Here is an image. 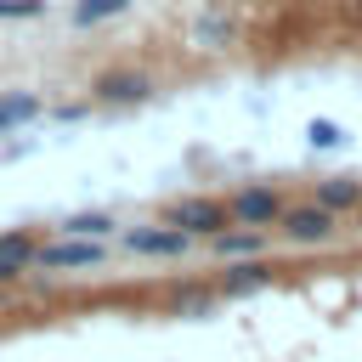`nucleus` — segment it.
I'll return each instance as SVG.
<instances>
[{"label":"nucleus","mask_w":362,"mask_h":362,"mask_svg":"<svg viewBox=\"0 0 362 362\" xmlns=\"http://www.w3.org/2000/svg\"><path fill=\"white\" fill-rule=\"evenodd\" d=\"M305 141H311V147H339L345 130H339L334 119H311V124H305Z\"/></svg>","instance_id":"15"},{"label":"nucleus","mask_w":362,"mask_h":362,"mask_svg":"<svg viewBox=\"0 0 362 362\" xmlns=\"http://www.w3.org/2000/svg\"><path fill=\"white\" fill-rule=\"evenodd\" d=\"M175 311H187V317H204V311H209V294H198V288H181V294H175Z\"/></svg>","instance_id":"16"},{"label":"nucleus","mask_w":362,"mask_h":362,"mask_svg":"<svg viewBox=\"0 0 362 362\" xmlns=\"http://www.w3.org/2000/svg\"><path fill=\"white\" fill-rule=\"evenodd\" d=\"M34 266V238L28 232H6L0 238V288L11 283V277H23Z\"/></svg>","instance_id":"9"},{"label":"nucleus","mask_w":362,"mask_h":362,"mask_svg":"<svg viewBox=\"0 0 362 362\" xmlns=\"http://www.w3.org/2000/svg\"><path fill=\"white\" fill-rule=\"evenodd\" d=\"M266 232H255V226H238V232H215L209 238V249L221 255V260H260L266 255Z\"/></svg>","instance_id":"8"},{"label":"nucleus","mask_w":362,"mask_h":362,"mask_svg":"<svg viewBox=\"0 0 362 362\" xmlns=\"http://www.w3.org/2000/svg\"><path fill=\"white\" fill-rule=\"evenodd\" d=\"M277 232H283L294 249H317V243H328L339 226H334V215H328L322 204H283V215H277Z\"/></svg>","instance_id":"2"},{"label":"nucleus","mask_w":362,"mask_h":362,"mask_svg":"<svg viewBox=\"0 0 362 362\" xmlns=\"http://www.w3.org/2000/svg\"><path fill=\"white\" fill-rule=\"evenodd\" d=\"M164 226H175V232H187V238H215V232H226L232 221H226V204H221V198H181Z\"/></svg>","instance_id":"4"},{"label":"nucleus","mask_w":362,"mask_h":362,"mask_svg":"<svg viewBox=\"0 0 362 362\" xmlns=\"http://www.w3.org/2000/svg\"><path fill=\"white\" fill-rule=\"evenodd\" d=\"M0 305H6V288H0Z\"/></svg>","instance_id":"19"},{"label":"nucleus","mask_w":362,"mask_h":362,"mask_svg":"<svg viewBox=\"0 0 362 362\" xmlns=\"http://www.w3.org/2000/svg\"><path fill=\"white\" fill-rule=\"evenodd\" d=\"M34 266H40V272L102 266V238H57V243H34Z\"/></svg>","instance_id":"3"},{"label":"nucleus","mask_w":362,"mask_h":362,"mask_svg":"<svg viewBox=\"0 0 362 362\" xmlns=\"http://www.w3.org/2000/svg\"><path fill=\"white\" fill-rule=\"evenodd\" d=\"M187 232H175V226H136V232H124V249L130 255H158V260H170V255H187Z\"/></svg>","instance_id":"6"},{"label":"nucleus","mask_w":362,"mask_h":362,"mask_svg":"<svg viewBox=\"0 0 362 362\" xmlns=\"http://www.w3.org/2000/svg\"><path fill=\"white\" fill-rule=\"evenodd\" d=\"M45 0H0V17H40Z\"/></svg>","instance_id":"17"},{"label":"nucleus","mask_w":362,"mask_h":362,"mask_svg":"<svg viewBox=\"0 0 362 362\" xmlns=\"http://www.w3.org/2000/svg\"><path fill=\"white\" fill-rule=\"evenodd\" d=\"M153 85H147V74H136V68H107V74H96L90 79V96L96 102H107V107H124V102H141Z\"/></svg>","instance_id":"5"},{"label":"nucleus","mask_w":362,"mask_h":362,"mask_svg":"<svg viewBox=\"0 0 362 362\" xmlns=\"http://www.w3.org/2000/svg\"><path fill=\"white\" fill-rule=\"evenodd\" d=\"M57 232H62V238H107V232H113V221H107L102 209H90V215H68Z\"/></svg>","instance_id":"13"},{"label":"nucleus","mask_w":362,"mask_h":362,"mask_svg":"<svg viewBox=\"0 0 362 362\" xmlns=\"http://www.w3.org/2000/svg\"><path fill=\"white\" fill-rule=\"evenodd\" d=\"M28 119H40V96L34 90H6L0 96V136L17 130V124H28Z\"/></svg>","instance_id":"11"},{"label":"nucleus","mask_w":362,"mask_h":362,"mask_svg":"<svg viewBox=\"0 0 362 362\" xmlns=\"http://www.w3.org/2000/svg\"><path fill=\"white\" fill-rule=\"evenodd\" d=\"M277 215H283V192H277L272 181L238 187V192L226 198V221H232V226H255V232H266V226H277Z\"/></svg>","instance_id":"1"},{"label":"nucleus","mask_w":362,"mask_h":362,"mask_svg":"<svg viewBox=\"0 0 362 362\" xmlns=\"http://www.w3.org/2000/svg\"><path fill=\"white\" fill-rule=\"evenodd\" d=\"M351 17H356V23H362V0H351Z\"/></svg>","instance_id":"18"},{"label":"nucleus","mask_w":362,"mask_h":362,"mask_svg":"<svg viewBox=\"0 0 362 362\" xmlns=\"http://www.w3.org/2000/svg\"><path fill=\"white\" fill-rule=\"evenodd\" d=\"M311 204H322L328 215L356 209V204H362V181H351V175H328V181H317V198H311Z\"/></svg>","instance_id":"10"},{"label":"nucleus","mask_w":362,"mask_h":362,"mask_svg":"<svg viewBox=\"0 0 362 362\" xmlns=\"http://www.w3.org/2000/svg\"><path fill=\"white\" fill-rule=\"evenodd\" d=\"M260 288H272V266H266V260H238V266H226L221 283H215V294H226V300L260 294Z\"/></svg>","instance_id":"7"},{"label":"nucleus","mask_w":362,"mask_h":362,"mask_svg":"<svg viewBox=\"0 0 362 362\" xmlns=\"http://www.w3.org/2000/svg\"><path fill=\"white\" fill-rule=\"evenodd\" d=\"M232 34H238V23H232V17L221 11V6H209V11L198 17V45H204V51H221V45H226Z\"/></svg>","instance_id":"12"},{"label":"nucleus","mask_w":362,"mask_h":362,"mask_svg":"<svg viewBox=\"0 0 362 362\" xmlns=\"http://www.w3.org/2000/svg\"><path fill=\"white\" fill-rule=\"evenodd\" d=\"M119 11H130V0H79V6H74V23L90 28V23H107V17H119Z\"/></svg>","instance_id":"14"}]
</instances>
